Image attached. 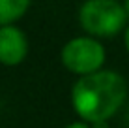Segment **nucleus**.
<instances>
[{
  "label": "nucleus",
  "mask_w": 129,
  "mask_h": 128,
  "mask_svg": "<svg viewBox=\"0 0 129 128\" xmlns=\"http://www.w3.org/2000/svg\"><path fill=\"white\" fill-rule=\"evenodd\" d=\"M105 59L107 55L103 43L94 36H79L69 40L60 53L64 68L79 77L103 70Z\"/></svg>",
  "instance_id": "7ed1b4c3"
},
{
  "label": "nucleus",
  "mask_w": 129,
  "mask_h": 128,
  "mask_svg": "<svg viewBox=\"0 0 129 128\" xmlns=\"http://www.w3.org/2000/svg\"><path fill=\"white\" fill-rule=\"evenodd\" d=\"M32 0H0V26L13 25L28 11Z\"/></svg>",
  "instance_id": "39448f33"
},
{
  "label": "nucleus",
  "mask_w": 129,
  "mask_h": 128,
  "mask_svg": "<svg viewBox=\"0 0 129 128\" xmlns=\"http://www.w3.org/2000/svg\"><path fill=\"white\" fill-rule=\"evenodd\" d=\"M64 128H92V126H90V122H86V121H75V122H69V124L64 126Z\"/></svg>",
  "instance_id": "423d86ee"
},
{
  "label": "nucleus",
  "mask_w": 129,
  "mask_h": 128,
  "mask_svg": "<svg viewBox=\"0 0 129 128\" xmlns=\"http://www.w3.org/2000/svg\"><path fill=\"white\" fill-rule=\"evenodd\" d=\"M127 83L118 72L99 70L82 76L71 89V105L75 113L90 124L107 122L125 104Z\"/></svg>",
  "instance_id": "f257e3e1"
},
{
  "label": "nucleus",
  "mask_w": 129,
  "mask_h": 128,
  "mask_svg": "<svg viewBox=\"0 0 129 128\" xmlns=\"http://www.w3.org/2000/svg\"><path fill=\"white\" fill-rule=\"evenodd\" d=\"M123 6H125V10H127V13H129V0H123Z\"/></svg>",
  "instance_id": "6e6552de"
},
{
  "label": "nucleus",
  "mask_w": 129,
  "mask_h": 128,
  "mask_svg": "<svg viewBox=\"0 0 129 128\" xmlns=\"http://www.w3.org/2000/svg\"><path fill=\"white\" fill-rule=\"evenodd\" d=\"M28 55L26 34L15 25L0 26V64L19 66Z\"/></svg>",
  "instance_id": "20e7f679"
},
{
  "label": "nucleus",
  "mask_w": 129,
  "mask_h": 128,
  "mask_svg": "<svg viewBox=\"0 0 129 128\" xmlns=\"http://www.w3.org/2000/svg\"><path fill=\"white\" fill-rule=\"evenodd\" d=\"M129 13L118 0H86L79 10V23L88 36L112 38L127 28Z\"/></svg>",
  "instance_id": "f03ea898"
},
{
  "label": "nucleus",
  "mask_w": 129,
  "mask_h": 128,
  "mask_svg": "<svg viewBox=\"0 0 129 128\" xmlns=\"http://www.w3.org/2000/svg\"><path fill=\"white\" fill-rule=\"evenodd\" d=\"M123 43H125V49H127V53H129V26L123 30Z\"/></svg>",
  "instance_id": "0eeeda50"
}]
</instances>
